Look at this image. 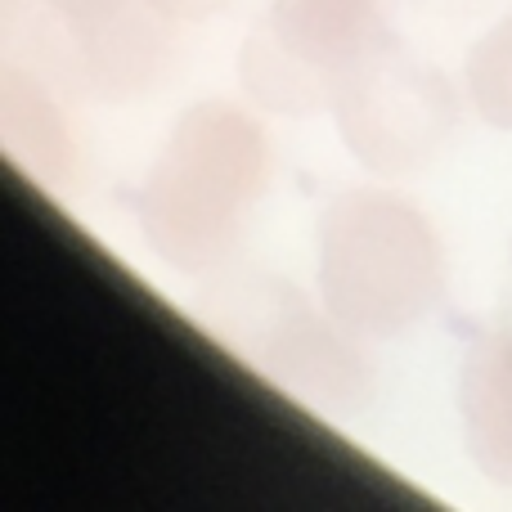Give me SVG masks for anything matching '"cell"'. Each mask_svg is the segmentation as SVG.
<instances>
[{
	"instance_id": "5",
	"label": "cell",
	"mask_w": 512,
	"mask_h": 512,
	"mask_svg": "<svg viewBox=\"0 0 512 512\" xmlns=\"http://www.w3.org/2000/svg\"><path fill=\"white\" fill-rule=\"evenodd\" d=\"M5 59L36 68L72 104H135L167 86L185 63V23L153 0H122L86 18H45L0 0Z\"/></svg>"
},
{
	"instance_id": "1",
	"label": "cell",
	"mask_w": 512,
	"mask_h": 512,
	"mask_svg": "<svg viewBox=\"0 0 512 512\" xmlns=\"http://www.w3.org/2000/svg\"><path fill=\"white\" fill-rule=\"evenodd\" d=\"M274 180V144L261 108L207 95L180 108L135 194L144 248L180 279L230 270L248 221Z\"/></svg>"
},
{
	"instance_id": "13",
	"label": "cell",
	"mask_w": 512,
	"mask_h": 512,
	"mask_svg": "<svg viewBox=\"0 0 512 512\" xmlns=\"http://www.w3.org/2000/svg\"><path fill=\"white\" fill-rule=\"evenodd\" d=\"M508 261H512V239H508Z\"/></svg>"
},
{
	"instance_id": "6",
	"label": "cell",
	"mask_w": 512,
	"mask_h": 512,
	"mask_svg": "<svg viewBox=\"0 0 512 512\" xmlns=\"http://www.w3.org/2000/svg\"><path fill=\"white\" fill-rule=\"evenodd\" d=\"M463 113H468V95L459 81H450L436 63L391 50L337 95L328 117L360 171L400 185L445 158L463 126Z\"/></svg>"
},
{
	"instance_id": "2",
	"label": "cell",
	"mask_w": 512,
	"mask_h": 512,
	"mask_svg": "<svg viewBox=\"0 0 512 512\" xmlns=\"http://www.w3.org/2000/svg\"><path fill=\"white\" fill-rule=\"evenodd\" d=\"M315 292L355 337L396 342L441 310L450 252L436 221L387 180L346 185L310 230Z\"/></svg>"
},
{
	"instance_id": "10",
	"label": "cell",
	"mask_w": 512,
	"mask_h": 512,
	"mask_svg": "<svg viewBox=\"0 0 512 512\" xmlns=\"http://www.w3.org/2000/svg\"><path fill=\"white\" fill-rule=\"evenodd\" d=\"M153 5H158L162 14H171L176 23L194 27V23H212V18L230 14L239 0H153Z\"/></svg>"
},
{
	"instance_id": "11",
	"label": "cell",
	"mask_w": 512,
	"mask_h": 512,
	"mask_svg": "<svg viewBox=\"0 0 512 512\" xmlns=\"http://www.w3.org/2000/svg\"><path fill=\"white\" fill-rule=\"evenodd\" d=\"M9 5L36 9V14H45V18H86L108 5H122V0H9Z\"/></svg>"
},
{
	"instance_id": "3",
	"label": "cell",
	"mask_w": 512,
	"mask_h": 512,
	"mask_svg": "<svg viewBox=\"0 0 512 512\" xmlns=\"http://www.w3.org/2000/svg\"><path fill=\"white\" fill-rule=\"evenodd\" d=\"M203 328L248 369L324 414H360L373 400L378 369L369 342L355 337L319 292H301L270 270H221L194 301Z\"/></svg>"
},
{
	"instance_id": "4",
	"label": "cell",
	"mask_w": 512,
	"mask_h": 512,
	"mask_svg": "<svg viewBox=\"0 0 512 512\" xmlns=\"http://www.w3.org/2000/svg\"><path fill=\"white\" fill-rule=\"evenodd\" d=\"M396 50L387 0H265L239 45V90L270 117L333 113L364 68Z\"/></svg>"
},
{
	"instance_id": "7",
	"label": "cell",
	"mask_w": 512,
	"mask_h": 512,
	"mask_svg": "<svg viewBox=\"0 0 512 512\" xmlns=\"http://www.w3.org/2000/svg\"><path fill=\"white\" fill-rule=\"evenodd\" d=\"M0 131L14 149L18 167L54 194L81 185L86 144L72 117V99L54 81L18 59L0 63Z\"/></svg>"
},
{
	"instance_id": "9",
	"label": "cell",
	"mask_w": 512,
	"mask_h": 512,
	"mask_svg": "<svg viewBox=\"0 0 512 512\" xmlns=\"http://www.w3.org/2000/svg\"><path fill=\"white\" fill-rule=\"evenodd\" d=\"M468 113L499 135H512V14H499L468 45L459 68Z\"/></svg>"
},
{
	"instance_id": "12",
	"label": "cell",
	"mask_w": 512,
	"mask_h": 512,
	"mask_svg": "<svg viewBox=\"0 0 512 512\" xmlns=\"http://www.w3.org/2000/svg\"><path fill=\"white\" fill-rule=\"evenodd\" d=\"M400 5L418 9V14H427V18H468V14H477L486 0H400Z\"/></svg>"
},
{
	"instance_id": "8",
	"label": "cell",
	"mask_w": 512,
	"mask_h": 512,
	"mask_svg": "<svg viewBox=\"0 0 512 512\" xmlns=\"http://www.w3.org/2000/svg\"><path fill=\"white\" fill-rule=\"evenodd\" d=\"M454 414L468 463L512 490V315H499L463 346L454 373Z\"/></svg>"
}]
</instances>
